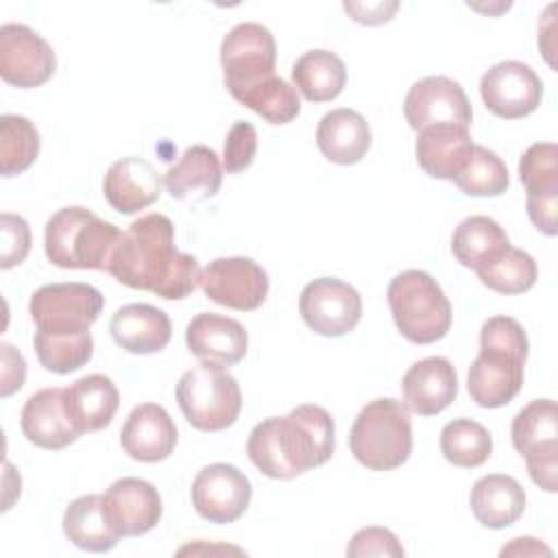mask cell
I'll list each match as a JSON object with an SVG mask.
<instances>
[{
	"mask_svg": "<svg viewBox=\"0 0 558 558\" xmlns=\"http://www.w3.org/2000/svg\"><path fill=\"white\" fill-rule=\"evenodd\" d=\"M107 272L129 288L179 301L196 290L203 270L194 255L174 246L172 220L163 214H146L120 235Z\"/></svg>",
	"mask_w": 558,
	"mask_h": 558,
	"instance_id": "obj_1",
	"label": "cell"
},
{
	"mask_svg": "<svg viewBox=\"0 0 558 558\" xmlns=\"http://www.w3.org/2000/svg\"><path fill=\"white\" fill-rule=\"evenodd\" d=\"M333 418L314 403L257 423L246 440L251 462L272 480H292L325 464L333 453Z\"/></svg>",
	"mask_w": 558,
	"mask_h": 558,
	"instance_id": "obj_2",
	"label": "cell"
},
{
	"mask_svg": "<svg viewBox=\"0 0 558 558\" xmlns=\"http://www.w3.org/2000/svg\"><path fill=\"white\" fill-rule=\"evenodd\" d=\"M527 360V336L519 320L493 316L482 325L480 353L466 377L471 399L480 408H501L510 403L523 386Z\"/></svg>",
	"mask_w": 558,
	"mask_h": 558,
	"instance_id": "obj_3",
	"label": "cell"
},
{
	"mask_svg": "<svg viewBox=\"0 0 558 558\" xmlns=\"http://www.w3.org/2000/svg\"><path fill=\"white\" fill-rule=\"evenodd\" d=\"M122 231L81 205L61 207L46 222L44 248L50 264L68 270H105Z\"/></svg>",
	"mask_w": 558,
	"mask_h": 558,
	"instance_id": "obj_4",
	"label": "cell"
},
{
	"mask_svg": "<svg viewBox=\"0 0 558 558\" xmlns=\"http://www.w3.org/2000/svg\"><path fill=\"white\" fill-rule=\"evenodd\" d=\"M355 460L371 471H392L412 453V423L405 403L381 397L366 403L349 432Z\"/></svg>",
	"mask_w": 558,
	"mask_h": 558,
	"instance_id": "obj_5",
	"label": "cell"
},
{
	"mask_svg": "<svg viewBox=\"0 0 558 558\" xmlns=\"http://www.w3.org/2000/svg\"><path fill=\"white\" fill-rule=\"evenodd\" d=\"M388 305L401 336L432 344L451 327V303L436 279L423 270H403L388 283Z\"/></svg>",
	"mask_w": 558,
	"mask_h": 558,
	"instance_id": "obj_6",
	"label": "cell"
},
{
	"mask_svg": "<svg viewBox=\"0 0 558 558\" xmlns=\"http://www.w3.org/2000/svg\"><path fill=\"white\" fill-rule=\"evenodd\" d=\"M177 403L185 421L201 432H220L231 427L242 410L238 379L209 362L185 371L177 384Z\"/></svg>",
	"mask_w": 558,
	"mask_h": 558,
	"instance_id": "obj_7",
	"label": "cell"
},
{
	"mask_svg": "<svg viewBox=\"0 0 558 558\" xmlns=\"http://www.w3.org/2000/svg\"><path fill=\"white\" fill-rule=\"evenodd\" d=\"M275 37L257 22L235 24L220 44L222 78L233 98L275 76Z\"/></svg>",
	"mask_w": 558,
	"mask_h": 558,
	"instance_id": "obj_8",
	"label": "cell"
},
{
	"mask_svg": "<svg viewBox=\"0 0 558 558\" xmlns=\"http://www.w3.org/2000/svg\"><path fill=\"white\" fill-rule=\"evenodd\" d=\"M512 445L525 458L536 486L556 493L558 410L551 399H534L512 418Z\"/></svg>",
	"mask_w": 558,
	"mask_h": 558,
	"instance_id": "obj_9",
	"label": "cell"
},
{
	"mask_svg": "<svg viewBox=\"0 0 558 558\" xmlns=\"http://www.w3.org/2000/svg\"><path fill=\"white\" fill-rule=\"evenodd\" d=\"M105 299L89 283H46L28 301L31 318L37 331L46 333H83L98 320Z\"/></svg>",
	"mask_w": 558,
	"mask_h": 558,
	"instance_id": "obj_10",
	"label": "cell"
},
{
	"mask_svg": "<svg viewBox=\"0 0 558 558\" xmlns=\"http://www.w3.org/2000/svg\"><path fill=\"white\" fill-rule=\"evenodd\" d=\"M299 312L305 325L318 336L340 338L360 323L362 296L353 286L336 277H320L303 288Z\"/></svg>",
	"mask_w": 558,
	"mask_h": 558,
	"instance_id": "obj_11",
	"label": "cell"
},
{
	"mask_svg": "<svg viewBox=\"0 0 558 558\" xmlns=\"http://www.w3.org/2000/svg\"><path fill=\"white\" fill-rule=\"evenodd\" d=\"M268 275L251 257H218L201 272V288L218 305L251 312L268 296Z\"/></svg>",
	"mask_w": 558,
	"mask_h": 558,
	"instance_id": "obj_12",
	"label": "cell"
},
{
	"mask_svg": "<svg viewBox=\"0 0 558 558\" xmlns=\"http://www.w3.org/2000/svg\"><path fill=\"white\" fill-rule=\"evenodd\" d=\"M57 70L52 46L24 24L0 28V76L4 83L31 89L44 85Z\"/></svg>",
	"mask_w": 558,
	"mask_h": 558,
	"instance_id": "obj_13",
	"label": "cell"
},
{
	"mask_svg": "<svg viewBox=\"0 0 558 558\" xmlns=\"http://www.w3.org/2000/svg\"><path fill=\"white\" fill-rule=\"evenodd\" d=\"M251 482L233 464L214 462L198 471L192 482V506L209 523H233L251 504Z\"/></svg>",
	"mask_w": 558,
	"mask_h": 558,
	"instance_id": "obj_14",
	"label": "cell"
},
{
	"mask_svg": "<svg viewBox=\"0 0 558 558\" xmlns=\"http://www.w3.org/2000/svg\"><path fill=\"white\" fill-rule=\"evenodd\" d=\"M480 94L490 113L504 120H517L536 111L543 98V83L527 63L510 59L484 72Z\"/></svg>",
	"mask_w": 558,
	"mask_h": 558,
	"instance_id": "obj_15",
	"label": "cell"
},
{
	"mask_svg": "<svg viewBox=\"0 0 558 558\" xmlns=\"http://www.w3.org/2000/svg\"><path fill=\"white\" fill-rule=\"evenodd\" d=\"M403 113L414 131L436 124L469 129L473 111L460 83L447 76H425L416 81L403 102Z\"/></svg>",
	"mask_w": 558,
	"mask_h": 558,
	"instance_id": "obj_16",
	"label": "cell"
},
{
	"mask_svg": "<svg viewBox=\"0 0 558 558\" xmlns=\"http://www.w3.org/2000/svg\"><path fill=\"white\" fill-rule=\"evenodd\" d=\"M519 179L527 192V216L532 225L545 235H556L558 146L554 142L532 144L521 155Z\"/></svg>",
	"mask_w": 558,
	"mask_h": 558,
	"instance_id": "obj_17",
	"label": "cell"
},
{
	"mask_svg": "<svg viewBox=\"0 0 558 558\" xmlns=\"http://www.w3.org/2000/svg\"><path fill=\"white\" fill-rule=\"evenodd\" d=\"M185 344L201 362L229 368L246 355L248 336L240 320L216 312H201L185 327Z\"/></svg>",
	"mask_w": 558,
	"mask_h": 558,
	"instance_id": "obj_18",
	"label": "cell"
},
{
	"mask_svg": "<svg viewBox=\"0 0 558 558\" xmlns=\"http://www.w3.org/2000/svg\"><path fill=\"white\" fill-rule=\"evenodd\" d=\"M403 403L418 416H434L442 412L458 395V375L447 357L432 355L414 362L403 379Z\"/></svg>",
	"mask_w": 558,
	"mask_h": 558,
	"instance_id": "obj_19",
	"label": "cell"
},
{
	"mask_svg": "<svg viewBox=\"0 0 558 558\" xmlns=\"http://www.w3.org/2000/svg\"><path fill=\"white\" fill-rule=\"evenodd\" d=\"M177 425L157 403L135 405L120 432V445L124 453L140 462H161L177 445Z\"/></svg>",
	"mask_w": 558,
	"mask_h": 558,
	"instance_id": "obj_20",
	"label": "cell"
},
{
	"mask_svg": "<svg viewBox=\"0 0 558 558\" xmlns=\"http://www.w3.org/2000/svg\"><path fill=\"white\" fill-rule=\"evenodd\" d=\"M107 512L120 536H142L161 519V497L157 488L140 477L116 480L105 493Z\"/></svg>",
	"mask_w": 558,
	"mask_h": 558,
	"instance_id": "obj_21",
	"label": "cell"
},
{
	"mask_svg": "<svg viewBox=\"0 0 558 558\" xmlns=\"http://www.w3.org/2000/svg\"><path fill=\"white\" fill-rule=\"evenodd\" d=\"M102 194L118 214H137L161 196V179L146 159L122 157L109 166Z\"/></svg>",
	"mask_w": 558,
	"mask_h": 558,
	"instance_id": "obj_22",
	"label": "cell"
},
{
	"mask_svg": "<svg viewBox=\"0 0 558 558\" xmlns=\"http://www.w3.org/2000/svg\"><path fill=\"white\" fill-rule=\"evenodd\" d=\"M20 425L28 442L52 451L72 445L81 436L68 416L63 388H44L31 395L22 408Z\"/></svg>",
	"mask_w": 558,
	"mask_h": 558,
	"instance_id": "obj_23",
	"label": "cell"
},
{
	"mask_svg": "<svg viewBox=\"0 0 558 558\" xmlns=\"http://www.w3.org/2000/svg\"><path fill=\"white\" fill-rule=\"evenodd\" d=\"M109 331L116 344L124 351L148 355L166 349L172 336V325L163 310L148 303H129L116 310Z\"/></svg>",
	"mask_w": 558,
	"mask_h": 558,
	"instance_id": "obj_24",
	"label": "cell"
},
{
	"mask_svg": "<svg viewBox=\"0 0 558 558\" xmlns=\"http://www.w3.org/2000/svg\"><path fill=\"white\" fill-rule=\"evenodd\" d=\"M63 403L74 429L83 436L111 423L120 405V392L107 375L94 373L63 388Z\"/></svg>",
	"mask_w": 558,
	"mask_h": 558,
	"instance_id": "obj_25",
	"label": "cell"
},
{
	"mask_svg": "<svg viewBox=\"0 0 558 558\" xmlns=\"http://www.w3.org/2000/svg\"><path fill=\"white\" fill-rule=\"evenodd\" d=\"M222 183V166L218 155L203 144L185 148L174 166L163 174V185L177 201H207L218 194Z\"/></svg>",
	"mask_w": 558,
	"mask_h": 558,
	"instance_id": "obj_26",
	"label": "cell"
},
{
	"mask_svg": "<svg viewBox=\"0 0 558 558\" xmlns=\"http://www.w3.org/2000/svg\"><path fill=\"white\" fill-rule=\"evenodd\" d=\"M318 150L338 166L357 163L371 148V126L362 113L340 107L325 113L316 126Z\"/></svg>",
	"mask_w": 558,
	"mask_h": 558,
	"instance_id": "obj_27",
	"label": "cell"
},
{
	"mask_svg": "<svg viewBox=\"0 0 558 558\" xmlns=\"http://www.w3.org/2000/svg\"><path fill=\"white\" fill-rule=\"evenodd\" d=\"M473 517L490 530H504L517 523L525 510L523 486L501 473L480 477L469 495Z\"/></svg>",
	"mask_w": 558,
	"mask_h": 558,
	"instance_id": "obj_28",
	"label": "cell"
},
{
	"mask_svg": "<svg viewBox=\"0 0 558 558\" xmlns=\"http://www.w3.org/2000/svg\"><path fill=\"white\" fill-rule=\"evenodd\" d=\"M63 532L78 549L96 554L113 549L122 538L107 512L105 495H83L70 501L63 512Z\"/></svg>",
	"mask_w": 558,
	"mask_h": 558,
	"instance_id": "obj_29",
	"label": "cell"
},
{
	"mask_svg": "<svg viewBox=\"0 0 558 558\" xmlns=\"http://www.w3.org/2000/svg\"><path fill=\"white\" fill-rule=\"evenodd\" d=\"M473 144L469 129L453 124L425 126L416 137V161L429 177L451 181Z\"/></svg>",
	"mask_w": 558,
	"mask_h": 558,
	"instance_id": "obj_30",
	"label": "cell"
},
{
	"mask_svg": "<svg viewBox=\"0 0 558 558\" xmlns=\"http://www.w3.org/2000/svg\"><path fill=\"white\" fill-rule=\"evenodd\" d=\"M510 240L501 225L488 216L464 218L451 235L453 257L471 270H482L493 264L506 248Z\"/></svg>",
	"mask_w": 558,
	"mask_h": 558,
	"instance_id": "obj_31",
	"label": "cell"
},
{
	"mask_svg": "<svg viewBox=\"0 0 558 558\" xmlns=\"http://www.w3.org/2000/svg\"><path fill=\"white\" fill-rule=\"evenodd\" d=\"M292 83L310 102L333 100L347 83L344 61L331 50H307L292 65Z\"/></svg>",
	"mask_w": 558,
	"mask_h": 558,
	"instance_id": "obj_32",
	"label": "cell"
},
{
	"mask_svg": "<svg viewBox=\"0 0 558 558\" xmlns=\"http://www.w3.org/2000/svg\"><path fill=\"white\" fill-rule=\"evenodd\" d=\"M466 196H501L508 185V168L506 163L488 148L473 144L469 155L464 157L462 166L458 168L456 177L451 179Z\"/></svg>",
	"mask_w": 558,
	"mask_h": 558,
	"instance_id": "obj_33",
	"label": "cell"
},
{
	"mask_svg": "<svg viewBox=\"0 0 558 558\" xmlns=\"http://www.w3.org/2000/svg\"><path fill=\"white\" fill-rule=\"evenodd\" d=\"M440 451L453 466L475 469L490 458L493 438L477 421L453 418L440 432Z\"/></svg>",
	"mask_w": 558,
	"mask_h": 558,
	"instance_id": "obj_34",
	"label": "cell"
},
{
	"mask_svg": "<svg viewBox=\"0 0 558 558\" xmlns=\"http://www.w3.org/2000/svg\"><path fill=\"white\" fill-rule=\"evenodd\" d=\"M39 155V131L35 124L15 113L0 118V174L15 177L33 166Z\"/></svg>",
	"mask_w": 558,
	"mask_h": 558,
	"instance_id": "obj_35",
	"label": "cell"
},
{
	"mask_svg": "<svg viewBox=\"0 0 558 558\" xmlns=\"http://www.w3.org/2000/svg\"><path fill=\"white\" fill-rule=\"evenodd\" d=\"M33 344L41 366L59 375L78 371L92 360V353H94V338L89 331H83V333L35 331Z\"/></svg>",
	"mask_w": 558,
	"mask_h": 558,
	"instance_id": "obj_36",
	"label": "cell"
},
{
	"mask_svg": "<svg viewBox=\"0 0 558 558\" xmlns=\"http://www.w3.org/2000/svg\"><path fill=\"white\" fill-rule=\"evenodd\" d=\"M536 262L530 253L508 246L493 264L477 270L480 281L499 294H523L536 283Z\"/></svg>",
	"mask_w": 558,
	"mask_h": 558,
	"instance_id": "obj_37",
	"label": "cell"
},
{
	"mask_svg": "<svg viewBox=\"0 0 558 558\" xmlns=\"http://www.w3.org/2000/svg\"><path fill=\"white\" fill-rule=\"evenodd\" d=\"M235 100L259 113L270 124H288L301 113L296 89L277 74L244 92Z\"/></svg>",
	"mask_w": 558,
	"mask_h": 558,
	"instance_id": "obj_38",
	"label": "cell"
},
{
	"mask_svg": "<svg viewBox=\"0 0 558 558\" xmlns=\"http://www.w3.org/2000/svg\"><path fill=\"white\" fill-rule=\"evenodd\" d=\"M257 153V131L251 122L246 120H238L227 137H225V146H222V168L227 170V174H238L242 170H246Z\"/></svg>",
	"mask_w": 558,
	"mask_h": 558,
	"instance_id": "obj_39",
	"label": "cell"
},
{
	"mask_svg": "<svg viewBox=\"0 0 558 558\" xmlns=\"http://www.w3.org/2000/svg\"><path fill=\"white\" fill-rule=\"evenodd\" d=\"M0 233H2L0 268L9 270L26 259L31 251V229L22 216L4 211L0 216Z\"/></svg>",
	"mask_w": 558,
	"mask_h": 558,
	"instance_id": "obj_40",
	"label": "cell"
},
{
	"mask_svg": "<svg viewBox=\"0 0 558 558\" xmlns=\"http://www.w3.org/2000/svg\"><path fill=\"white\" fill-rule=\"evenodd\" d=\"M347 556L364 558V556H403V547L399 538L386 527H362L353 534L351 543L347 545Z\"/></svg>",
	"mask_w": 558,
	"mask_h": 558,
	"instance_id": "obj_41",
	"label": "cell"
},
{
	"mask_svg": "<svg viewBox=\"0 0 558 558\" xmlns=\"http://www.w3.org/2000/svg\"><path fill=\"white\" fill-rule=\"evenodd\" d=\"M2 349V386H0V395L9 397L15 390L22 388L24 377H26V362L22 357L20 351H15V347H11L9 342L0 344Z\"/></svg>",
	"mask_w": 558,
	"mask_h": 558,
	"instance_id": "obj_42",
	"label": "cell"
},
{
	"mask_svg": "<svg viewBox=\"0 0 558 558\" xmlns=\"http://www.w3.org/2000/svg\"><path fill=\"white\" fill-rule=\"evenodd\" d=\"M399 2H344V11L360 24L377 26L392 20Z\"/></svg>",
	"mask_w": 558,
	"mask_h": 558,
	"instance_id": "obj_43",
	"label": "cell"
},
{
	"mask_svg": "<svg viewBox=\"0 0 558 558\" xmlns=\"http://www.w3.org/2000/svg\"><path fill=\"white\" fill-rule=\"evenodd\" d=\"M541 554L551 556V549L532 536L512 538V543L501 549V556H541Z\"/></svg>",
	"mask_w": 558,
	"mask_h": 558,
	"instance_id": "obj_44",
	"label": "cell"
}]
</instances>
